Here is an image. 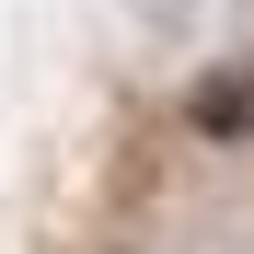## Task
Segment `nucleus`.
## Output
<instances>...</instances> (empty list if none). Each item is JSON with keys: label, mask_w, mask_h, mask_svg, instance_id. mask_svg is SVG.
<instances>
[{"label": "nucleus", "mask_w": 254, "mask_h": 254, "mask_svg": "<svg viewBox=\"0 0 254 254\" xmlns=\"http://www.w3.org/2000/svg\"><path fill=\"white\" fill-rule=\"evenodd\" d=\"M243 93H254L243 69H208L196 93H185V116H196V139H243Z\"/></svg>", "instance_id": "nucleus-1"}]
</instances>
